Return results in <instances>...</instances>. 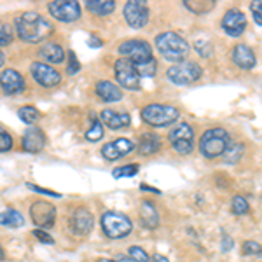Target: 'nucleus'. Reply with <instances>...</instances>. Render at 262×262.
<instances>
[{"label": "nucleus", "instance_id": "nucleus-29", "mask_svg": "<svg viewBox=\"0 0 262 262\" xmlns=\"http://www.w3.org/2000/svg\"><path fill=\"white\" fill-rule=\"evenodd\" d=\"M103 136V124L98 119H93V126L86 131V140L87 142H98Z\"/></svg>", "mask_w": 262, "mask_h": 262}, {"label": "nucleus", "instance_id": "nucleus-36", "mask_svg": "<svg viewBox=\"0 0 262 262\" xmlns=\"http://www.w3.org/2000/svg\"><path fill=\"white\" fill-rule=\"evenodd\" d=\"M250 11L253 14V20H255L257 25L262 26V0H253L250 4Z\"/></svg>", "mask_w": 262, "mask_h": 262}, {"label": "nucleus", "instance_id": "nucleus-5", "mask_svg": "<svg viewBox=\"0 0 262 262\" xmlns=\"http://www.w3.org/2000/svg\"><path fill=\"white\" fill-rule=\"evenodd\" d=\"M178 110L170 105H147L145 109H142V119L150 126H168L173 124L178 119Z\"/></svg>", "mask_w": 262, "mask_h": 262}, {"label": "nucleus", "instance_id": "nucleus-45", "mask_svg": "<svg viewBox=\"0 0 262 262\" xmlns=\"http://www.w3.org/2000/svg\"><path fill=\"white\" fill-rule=\"evenodd\" d=\"M89 45H93V47H100V45H101V42H100V39H96V37H91V39H89Z\"/></svg>", "mask_w": 262, "mask_h": 262}, {"label": "nucleus", "instance_id": "nucleus-43", "mask_svg": "<svg viewBox=\"0 0 262 262\" xmlns=\"http://www.w3.org/2000/svg\"><path fill=\"white\" fill-rule=\"evenodd\" d=\"M222 243H224V246H222V250H224V252H227V250H231V248H233V246H234L233 238H229V236H224Z\"/></svg>", "mask_w": 262, "mask_h": 262}, {"label": "nucleus", "instance_id": "nucleus-7", "mask_svg": "<svg viewBox=\"0 0 262 262\" xmlns=\"http://www.w3.org/2000/svg\"><path fill=\"white\" fill-rule=\"evenodd\" d=\"M168 138L172 142V147L178 154L185 155L192 152L194 147V130L187 123H180L168 133Z\"/></svg>", "mask_w": 262, "mask_h": 262}, {"label": "nucleus", "instance_id": "nucleus-19", "mask_svg": "<svg viewBox=\"0 0 262 262\" xmlns=\"http://www.w3.org/2000/svg\"><path fill=\"white\" fill-rule=\"evenodd\" d=\"M45 145V136L40 128H28L23 136V149L26 152H40Z\"/></svg>", "mask_w": 262, "mask_h": 262}, {"label": "nucleus", "instance_id": "nucleus-13", "mask_svg": "<svg viewBox=\"0 0 262 262\" xmlns=\"http://www.w3.org/2000/svg\"><path fill=\"white\" fill-rule=\"evenodd\" d=\"M30 72H32V77L44 87H55L60 84V81H62L58 72H56L53 67L45 65V63H32Z\"/></svg>", "mask_w": 262, "mask_h": 262}, {"label": "nucleus", "instance_id": "nucleus-35", "mask_svg": "<svg viewBox=\"0 0 262 262\" xmlns=\"http://www.w3.org/2000/svg\"><path fill=\"white\" fill-rule=\"evenodd\" d=\"M11 42H13V30H11L9 25H6V23H4V25L0 26V44L7 45Z\"/></svg>", "mask_w": 262, "mask_h": 262}, {"label": "nucleus", "instance_id": "nucleus-40", "mask_svg": "<svg viewBox=\"0 0 262 262\" xmlns=\"http://www.w3.org/2000/svg\"><path fill=\"white\" fill-rule=\"evenodd\" d=\"M32 234H33V236H35L40 243H45V245H53V243H55V240H53V238L49 236V234L45 233V231H42V229H33Z\"/></svg>", "mask_w": 262, "mask_h": 262}, {"label": "nucleus", "instance_id": "nucleus-12", "mask_svg": "<svg viewBox=\"0 0 262 262\" xmlns=\"http://www.w3.org/2000/svg\"><path fill=\"white\" fill-rule=\"evenodd\" d=\"M30 217L40 229H49V227L55 226L56 208L53 204L45 203V201H37L30 206Z\"/></svg>", "mask_w": 262, "mask_h": 262}, {"label": "nucleus", "instance_id": "nucleus-11", "mask_svg": "<svg viewBox=\"0 0 262 262\" xmlns=\"http://www.w3.org/2000/svg\"><path fill=\"white\" fill-rule=\"evenodd\" d=\"M124 20L133 28H142L149 21V7L143 0H130L123 9Z\"/></svg>", "mask_w": 262, "mask_h": 262}, {"label": "nucleus", "instance_id": "nucleus-31", "mask_svg": "<svg viewBox=\"0 0 262 262\" xmlns=\"http://www.w3.org/2000/svg\"><path fill=\"white\" fill-rule=\"evenodd\" d=\"M136 173H138V165H126V166H121V168H116L112 172L114 178L135 177Z\"/></svg>", "mask_w": 262, "mask_h": 262}, {"label": "nucleus", "instance_id": "nucleus-47", "mask_svg": "<svg viewBox=\"0 0 262 262\" xmlns=\"http://www.w3.org/2000/svg\"><path fill=\"white\" fill-rule=\"evenodd\" d=\"M96 262H116V260H110V259H98Z\"/></svg>", "mask_w": 262, "mask_h": 262}, {"label": "nucleus", "instance_id": "nucleus-18", "mask_svg": "<svg viewBox=\"0 0 262 262\" xmlns=\"http://www.w3.org/2000/svg\"><path fill=\"white\" fill-rule=\"evenodd\" d=\"M100 119L101 123L105 124L110 130L117 131V130H124V128L130 126L131 123V117L130 114L126 112H116V110H103L100 114Z\"/></svg>", "mask_w": 262, "mask_h": 262}, {"label": "nucleus", "instance_id": "nucleus-44", "mask_svg": "<svg viewBox=\"0 0 262 262\" xmlns=\"http://www.w3.org/2000/svg\"><path fill=\"white\" fill-rule=\"evenodd\" d=\"M152 262H170V260L166 259L165 255H161V253H155L154 259H152Z\"/></svg>", "mask_w": 262, "mask_h": 262}, {"label": "nucleus", "instance_id": "nucleus-15", "mask_svg": "<svg viewBox=\"0 0 262 262\" xmlns=\"http://www.w3.org/2000/svg\"><path fill=\"white\" fill-rule=\"evenodd\" d=\"M135 149V143L128 138H117L112 140V142L105 143L101 147V154L107 161H116L119 158H124L126 154H130L131 150Z\"/></svg>", "mask_w": 262, "mask_h": 262}, {"label": "nucleus", "instance_id": "nucleus-8", "mask_svg": "<svg viewBox=\"0 0 262 262\" xmlns=\"http://www.w3.org/2000/svg\"><path fill=\"white\" fill-rule=\"evenodd\" d=\"M116 79L119 86L126 87V89H140V74L136 70V65L128 58H121L116 62Z\"/></svg>", "mask_w": 262, "mask_h": 262}, {"label": "nucleus", "instance_id": "nucleus-21", "mask_svg": "<svg viewBox=\"0 0 262 262\" xmlns=\"http://www.w3.org/2000/svg\"><path fill=\"white\" fill-rule=\"evenodd\" d=\"M96 94L101 98V101H119L121 98H123V91L119 89V86H116L114 82L110 81H100L96 82Z\"/></svg>", "mask_w": 262, "mask_h": 262}, {"label": "nucleus", "instance_id": "nucleus-23", "mask_svg": "<svg viewBox=\"0 0 262 262\" xmlns=\"http://www.w3.org/2000/svg\"><path fill=\"white\" fill-rule=\"evenodd\" d=\"M39 56L44 60H47L49 63H62L65 60V51H63L62 45L58 44H44L42 47L39 49Z\"/></svg>", "mask_w": 262, "mask_h": 262}, {"label": "nucleus", "instance_id": "nucleus-39", "mask_svg": "<svg viewBox=\"0 0 262 262\" xmlns=\"http://www.w3.org/2000/svg\"><path fill=\"white\" fill-rule=\"evenodd\" d=\"M185 6L189 7L191 11H194V13H206V11H210L212 7H214V0H210L208 4H204V6H201V4H196V2H185Z\"/></svg>", "mask_w": 262, "mask_h": 262}, {"label": "nucleus", "instance_id": "nucleus-25", "mask_svg": "<svg viewBox=\"0 0 262 262\" xmlns=\"http://www.w3.org/2000/svg\"><path fill=\"white\" fill-rule=\"evenodd\" d=\"M86 7L96 16H107L116 9V2L114 0H87Z\"/></svg>", "mask_w": 262, "mask_h": 262}, {"label": "nucleus", "instance_id": "nucleus-24", "mask_svg": "<svg viewBox=\"0 0 262 262\" xmlns=\"http://www.w3.org/2000/svg\"><path fill=\"white\" fill-rule=\"evenodd\" d=\"M159 149H161V136L159 135H155V133H145V135L142 136L140 145H138L140 154L150 155L158 152Z\"/></svg>", "mask_w": 262, "mask_h": 262}, {"label": "nucleus", "instance_id": "nucleus-3", "mask_svg": "<svg viewBox=\"0 0 262 262\" xmlns=\"http://www.w3.org/2000/svg\"><path fill=\"white\" fill-rule=\"evenodd\" d=\"M233 143L229 133L222 128H212V130H206L201 136L199 142V150L204 158L214 159L217 155H224V152L227 150V147Z\"/></svg>", "mask_w": 262, "mask_h": 262}, {"label": "nucleus", "instance_id": "nucleus-46", "mask_svg": "<svg viewBox=\"0 0 262 262\" xmlns=\"http://www.w3.org/2000/svg\"><path fill=\"white\" fill-rule=\"evenodd\" d=\"M116 262H135L131 259V257H121V259H117Z\"/></svg>", "mask_w": 262, "mask_h": 262}, {"label": "nucleus", "instance_id": "nucleus-26", "mask_svg": "<svg viewBox=\"0 0 262 262\" xmlns=\"http://www.w3.org/2000/svg\"><path fill=\"white\" fill-rule=\"evenodd\" d=\"M0 222H2V226L13 227L14 229V227H21L25 219H23L20 212L13 210V208H6V210L2 212V215H0Z\"/></svg>", "mask_w": 262, "mask_h": 262}, {"label": "nucleus", "instance_id": "nucleus-22", "mask_svg": "<svg viewBox=\"0 0 262 262\" xmlns=\"http://www.w3.org/2000/svg\"><path fill=\"white\" fill-rule=\"evenodd\" d=\"M140 220H142L143 227H147V229H155V227L159 226V214L150 201H143L142 203V208H140Z\"/></svg>", "mask_w": 262, "mask_h": 262}, {"label": "nucleus", "instance_id": "nucleus-42", "mask_svg": "<svg viewBox=\"0 0 262 262\" xmlns=\"http://www.w3.org/2000/svg\"><path fill=\"white\" fill-rule=\"evenodd\" d=\"M26 187H28V189H32V191H35V192H40V194L51 196V197H60V194H58V192H55V191H49V189L37 187V185H33V184H26Z\"/></svg>", "mask_w": 262, "mask_h": 262}, {"label": "nucleus", "instance_id": "nucleus-32", "mask_svg": "<svg viewBox=\"0 0 262 262\" xmlns=\"http://www.w3.org/2000/svg\"><path fill=\"white\" fill-rule=\"evenodd\" d=\"M128 253H130V257L135 262H150L149 255H147V252L143 248H140V246H130Z\"/></svg>", "mask_w": 262, "mask_h": 262}, {"label": "nucleus", "instance_id": "nucleus-33", "mask_svg": "<svg viewBox=\"0 0 262 262\" xmlns=\"http://www.w3.org/2000/svg\"><path fill=\"white\" fill-rule=\"evenodd\" d=\"M243 253L245 255H262V246L257 241H245L243 243Z\"/></svg>", "mask_w": 262, "mask_h": 262}, {"label": "nucleus", "instance_id": "nucleus-28", "mask_svg": "<svg viewBox=\"0 0 262 262\" xmlns=\"http://www.w3.org/2000/svg\"><path fill=\"white\" fill-rule=\"evenodd\" d=\"M18 116H20V119L23 123L26 124H33L39 121V112H37L35 107H30V105H26V107H21L18 110Z\"/></svg>", "mask_w": 262, "mask_h": 262}, {"label": "nucleus", "instance_id": "nucleus-4", "mask_svg": "<svg viewBox=\"0 0 262 262\" xmlns=\"http://www.w3.org/2000/svg\"><path fill=\"white\" fill-rule=\"evenodd\" d=\"M133 224L131 220L124 214H117V212H105L101 215V231L110 240H119L131 233Z\"/></svg>", "mask_w": 262, "mask_h": 262}, {"label": "nucleus", "instance_id": "nucleus-41", "mask_svg": "<svg viewBox=\"0 0 262 262\" xmlns=\"http://www.w3.org/2000/svg\"><path fill=\"white\" fill-rule=\"evenodd\" d=\"M196 49L199 55L204 56V58H208V56L212 55V45L208 42H196Z\"/></svg>", "mask_w": 262, "mask_h": 262}, {"label": "nucleus", "instance_id": "nucleus-27", "mask_svg": "<svg viewBox=\"0 0 262 262\" xmlns=\"http://www.w3.org/2000/svg\"><path fill=\"white\" fill-rule=\"evenodd\" d=\"M243 152H245V145H241V143L238 142H233L229 147H227V150L224 152V161L226 163H238L241 159Z\"/></svg>", "mask_w": 262, "mask_h": 262}, {"label": "nucleus", "instance_id": "nucleus-6", "mask_svg": "<svg viewBox=\"0 0 262 262\" xmlns=\"http://www.w3.org/2000/svg\"><path fill=\"white\" fill-rule=\"evenodd\" d=\"M166 74H168V79L173 82V84L189 86L201 77L203 70H201V67L194 62H182V63H175L173 67H170Z\"/></svg>", "mask_w": 262, "mask_h": 262}, {"label": "nucleus", "instance_id": "nucleus-16", "mask_svg": "<svg viewBox=\"0 0 262 262\" xmlns=\"http://www.w3.org/2000/svg\"><path fill=\"white\" fill-rule=\"evenodd\" d=\"M0 84H2V91L6 94H18L25 89V81L13 68L2 70V74H0Z\"/></svg>", "mask_w": 262, "mask_h": 262}, {"label": "nucleus", "instance_id": "nucleus-37", "mask_svg": "<svg viewBox=\"0 0 262 262\" xmlns=\"http://www.w3.org/2000/svg\"><path fill=\"white\" fill-rule=\"evenodd\" d=\"M81 70V63L77 62V58H75V55H74V51H70L68 53V65H67V72L70 75H74V74H77V72Z\"/></svg>", "mask_w": 262, "mask_h": 262}, {"label": "nucleus", "instance_id": "nucleus-10", "mask_svg": "<svg viewBox=\"0 0 262 262\" xmlns=\"http://www.w3.org/2000/svg\"><path fill=\"white\" fill-rule=\"evenodd\" d=\"M119 53L123 56H128V60H131L135 65L152 60V49L145 40H126L119 45Z\"/></svg>", "mask_w": 262, "mask_h": 262}, {"label": "nucleus", "instance_id": "nucleus-14", "mask_svg": "<svg viewBox=\"0 0 262 262\" xmlns=\"http://www.w3.org/2000/svg\"><path fill=\"white\" fill-rule=\"evenodd\" d=\"M222 28L226 30L227 35L231 37H240L246 28V18L241 11L231 9L224 14L222 18Z\"/></svg>", "mask_w": 262, "mask_h": 262}, {"label": "nucleus", "instance_id": "nucleus-38", "mask_svg": "<svg viewBox=\"0 0 262 262\" xmlns=\"http://www.w3.org/2000/svg\"><path fill=\"white\" fill-rule=\"evenodd\" d=\"M11 147H13V138H11V135L6 130H2L0 131V150L7 152Z\"/></svg>", "mask_w": 262, "mask_h": 262}, {"label": "nucleus", "instance_id": "nucleus-9", "mask_svg": "<svg viewBox=\"0 0 262 262\" xmlns=\"http://www.w3.org/2000/svg\"><path fill=\"white\" fill-rule=\"evenodd\" d=\"M47 11L53 18L63 23H70L81 18V6L75 0H55V2H49Z\"/></svg>", "mask_w": 262, "mask_h": 262}, {"label": "nucleus", "instance_id": "nucleus-1", "mask_svg": "<svg viewBox=\"0 0 262 262\" xmlns=\"http://www.w3.org/2000/svg\"><path fill=\"white\" fill-rule=\"evenodd\" d=\"M14 25H16V32L20 39L26 40V42H40L53 32L51 23L44 16H40L39 13H32V11L18 16L14 20Z\"/></svg>", "mask_w": 262, "mask_h": 262}, {"label": "nucleus", "instance_id": "nucleus-2", "mask_svg": "<svg viewBox=\"0 0 262 262\" xmlns=\"http://www.w3.org/2000/svg\"><path fill=\"white\" fill-rule=\"evenodd\" d=\"M155 47L163 58L175 63H182L191 51L187 40L173 32H165L155 37Z\"/></svg>", "mask_w": 262, "mask_h": 262}, {"label": "nucleus", "instance_id": "nucleus-34", "mask_svg": "<svg viewBox=\"0 0 262 262\" xmlns=\"http://www.w3.org/2000/svg\"><path fill=\"white\" fill-rule=\"evenodd\" d=\"M136 70H138L140 75H145V77H152L154 72H155V60H149V62L145 63H140V65H136Z\"/></svg>", "mask_w": 262, "mask_h": 262}, {"label": "nucleus", "instance_id": "nucleus-17", "mask_svg": "<svg viewBox=\"0 0 262 262\" xmlns=\"http://www.w3.org/2000/svg\"><path fill=\"white\" fill-rule=\"evenodd\" d=\"M70 229L74 231L75 234H84L91 233L93 229V215L86 210V208H79L74 214L70 215Z\"/></svg>", "mask_w": 262, "mask_h": 262}, {"label": "nucleus", "instance_id": "nucleus-30", "mask_svg": "<svg viewBox=\"0 0 262 262\" xmlns=\"http://www.w3.org/2000/svg\"><path fill=\"white\" fill-rule=\"evenodd\" d=\"M231 210H233L234 215H243L248 212V203L243 196H234L233 203H231Z\"/></svg>", "mask_w": 262, "mask_h": 262}, {"label": "nucleus", "instance_id": "nucleus-20", "mask_svg": "<svg viewBox=\"0 0 262 262\" xmlns=\"http://www.w3.org/2000/svg\"><path fill=\"white\" fill-rule=\"evenodd\" d=\"M233 62L240 68L250 70V68L255 67V55H253V51L248 47V45L238 44L233 51Z\"/></svg>", "mask_w": 262, "mask_h": 262}]
</instances>
